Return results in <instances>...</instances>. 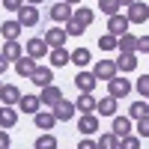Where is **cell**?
<instances>
[{"instance_id":"1","label":"cell","mask_w":149,"mask_h":149,"mask_svg":"<svg viewBox=\"0 0 149 149\" xmlns=\"http://www.w3.org/2000/svg\"><path fill=\"white\" fill-rule=\"evenodd\" d=\"M128 93H131V81H128V78H122V74H113V78L107 81V95H113L116 102H119V98H125Z\"/></svg>"},{"instance_id":"2","label":"cell","mask_w":149,"mask_h":149,"mask_svg":"<svg viewBox=\"0 0 149 149\" xmlns=\"http://www.w3.org/2000/svg\"><path fill=\"white\" fill-rule=\"evenodd\" d=\"M125 18H128L131 24H143V21L149 18V3H143V0H134V3L128 6V12H125Z\"/></svg>"},{"instance_id":"3","label":"cell","mask_w":149,"mask_h":149,"mask_svg":"<svg viewBox=\"0 0 149 149\" xmlns=\"http://www.w3.org/2000/svg\"><path fill=\"white\" fill-rule=\"evenodd\" d=\"M48 63H51V69H63L72 63V51L69 48H51L48 51Z\"/></svg>"},{"instance_id":"4","label":"cell","mask_w":149,"mask_h":149,"mask_svg":"<svg viewBox=\"0 0 149 149\" xmlns=\"http://www.w3.org/2000/svg\"><path fill=\"white\" fill-rule=\"evenodd\" d=\"M48 51H51V48H48V42H45V39H30L27 45H24V54L33 57L36 63H39L42 57H48Z\"/></svg>"},{"instance_id":"5","label":"cell","mask_w":149,"mask_h":149,"mask_svg":"<svg viewBox=\"0 0 149 149\" xmlns=\"http://www.w3.org/2000/svg\"><path fill=\"white\" fill-rule=\"evenodd\" d=\"M128 27H131V21L125 18V15H107V33L110 36H122V33H128Z\"/></svg>"},{"instance_id":"6","label":"cell","mask_w":149,"mask_h":149,"mask_svg":"<svg viewBox=\"0 0 149 149\" xmlns=\"http://www.w3.org/2000/svg\"><path fill=\"white\" fill-rule=\"evenodd\" d=\"M54 110V116H57V122H69L72 116H74V102H69V98L63 95V98H60V102L51 107Z\"/></svg>"},{"instance_id":"7","label":"cell","mask_w":149,"mask_h":149,"mask_svg":"<svg viewBox=\"0 0 149 149\" xmlns=\"http://www.w3.org/2000/svg\"><path fill=\"white\" fill-rule=\"evenodd\" d=\"M18 98H21V90L15 84H3V86H0V104H3V107H15Z\"/></svg>"},{"instance_id":"8","label":"cell","mask_w":149,"mask_h":149,"mask_svg":"<svg viewBox=\"0 0 149 149\" xmlns=\"http://www.w3.org/2000/svg\"><path fill=\"white\" fill-rule=\"evenodd\" d=\"M18 24L21 27H36V24H39V9L30 6V3H24L18 9Z\"/></svg>"},{"instance_id":"9","label":"cell","mask_w":149,"mask_h":149,"mask_svg":"<svg viewBox=\"0 0 149 149\" xmlns=\"http://www.w3.org/2000/svg\"><path fill=\"white\" fill-rule=\"evenodd\" d=\"M36 66H39V63H36L33 57H27V54H21V57L15 60V63H12V69H15V74H21V78H30V74L36 72Z\"/></svg>"},{"instance_id":"10","label":"cell","mask_w":149,"mask_h":149,"mask_svg":"<svg viewBox=\"0 0 149 149\" xmlns=\"http://www.w3.org/2000/svg\"><path fill=\"white\" fill-rule=\"evenodd\" d=\"M95 116H116V98L113 95L95 98Z\"/></svg>"},{"instance_id":"11","label":"cell","mask_w":149,"mask_h":149,"mask_svg":"<svg viewBox=\"0 0 149 149\" xmlns=\"http://www.w3.org/2000/svg\"><path fill=\"white\" fill-rule=\"evenodd\" d=\"M93 74H95L98 81H110V78L119 74V72H116V63H113V60H98L95 69H93Z\"/></svg>"},{"instance_id":"12","label":"cell","mask_w":149,"mask_h":149,"mask_svg":"<svg viewBox=\"0 0 149 149\" xmlns=\"http://www.w3.org/2000/svg\"><path fill=\"white\" fill-rule=\"evenodd\" d=\"M95 84H98V78L93 72H78L74 74V86H78L81 93H95Z\"/></svg>"},{"instance_id":"13","label":"cell","mask_w":149,"mask_h":149,"mask_svg":"<svg viewBox=\"0 0 149 149\" xmlns=\"http://www.w3.org/2000/svg\"><path fill=\"white\" fill-rule=\"evenodd\" d=\"M42 39L48 42V48H66V39H69V36H66L63 27H48V33L42 36Z\"/></svg>"},{"instance_id":"14","label":"cell","mask_w":149,"mask_h":149,"mask_svg":"<svg viewBox=\"0 0 149 149\" xmlns=\"http://www.w3.org/2000/svg\"><path fill=\"white\" fill-rule=\"evenodd\" d=\"M48 15H51V21H57V24H66L72 18V6L66 3V0H60V3H54L51 9H48Z\"/></svg>"},{"instance_id":"15","label":"cell","mask_w":149,"mask_h":149,"mask_svg":"<svg viewBox=\"0 0 149 149\" xmlns=\"http://www.w3.org/2000/svg\"><path fill=\"white\" fill-rule=\"evenodd\" d=\"M33 116H36L33 122H36V125H39L42 131H51V128L57 125V116H54V110H51V107H48V110H42V107H39Z\"/></svg>"},{"instance_id":"16","label":"cell","mask_w":149,"mask_h":149,"mask_svg":"<svg viewBox=\"0 0 149 149\" xmlns=\"http://www.w3.org/2000/svg\"><path fill=\"white\" fill-rule=\"evenodd\" d=\"M60 98H63V90H60V86H54V84L42 86V93H39V102H42V104H48V107H54Z\"/></svg>"},{"instance_id":"17","label":"cell","mask_w":149,"mask_h":149,"mask_svg":"<svg viewBox=\"0 0 149 149\" xmlns=\"http://www.w3.org/2000/svg\"><path fill=\"white\" fill-rule=\"evenodd\" d=\"M15 107H18V113H36V110L42 107V102H39V95H27V93H24Z\"/></svg>"},{"instance_id":"18","label":"cell","mask_w":149,"mask_h":149,"mask_svg":"<svg viewBox=\"0 0 149 149\" xmlns=\"http://www.w3.org/2000/svg\"><path fill=\"white\" fill-rule=\"evenodd\" d=\"M74 110H81V113H95V93H81L74 98Z\"/></svg>"},{"instance_id":"19","label":"cell","mask_w":149,"mask_h":149,"mask_svg":"<svg viewBox=\"0 0 149 149\" xmlns=\"http://www.w3.org/2000/svg\"><path fill=\"white\" fill-rule=\"evenodd\" d=\"M30 81H33V84H36V86H39V90H42V86L54 84V72L48 69V66H36V72L30 74Z\"/></svg>"},{"instance_id":"20","label":"cell","mask_w":149,"mask_h":149,"mask_svg":"<svg viewBox=\"0 0 149 149\" xmlns=\"http://www.w3.org/2000/svg\"><path fill=\"white\" fill-rule=\"evenodd\" d=\"M0 54H3L9 63H15V60L24 54V45H18V39H6V42H3V48H0Z\"/></svg>"},{"instance_id":"21","label":"cell","mask_w":149,"mask_h":149,"mask_svg":"<svg viewBox=\"0 0 149 149\" xmlns=\"http://www.w3.org/2000/svg\"><path fill=\"white\" fill-rule=\"evenodd\" d=\"M78 131L86 134V137H90V134H95V131H98V119H95V113H84V116L78 119Z\"/></svg>"},{"instance_id":"22","label":"cell","mask_w":149,"mask_h":149,"mask_svg":"<svg viewBox=\"0 0 149 149\" xmlns=\"http://www.w3.org/2000/svg\"><path fill=\"white\" fill-rule=\"evenodd\" d=\"M116 48H119V54H134L137 51V36H131V33L116 36Z\"/></svg>"},{"instance_id":"23","label":"cell","mask_w":149,"mask_h":149,"mask_svg":"<svg viewBox=\"0 0 149 149\" xmlns=\"http://www.w3.org/2000/svg\"><path fill=\"white\" fill-rule=\"evenodd\" d=\"M21 24H18V18L15 21H3V24H0V36H3V42L6 39H18V36H21Z\"/></svg>"},{"instance_id":"24","label":"cell","mask_w":149,"mask_h":149,"mask_svg":"<svg viewBox=\"0 0 149 149\" xmlns=\"http://www.w3.org/2000/svg\"><path fill=\"white\" fill-rule=\"evenodd\" d=\"M134 125H131V116H113V134L116 137H125V134H131Z\"/></svg>"},{"instance_id":"25","label":"cell","mask_w":149,"mask_h":149,"mask_svg":"<svg viewBox=\"0 0 149 149\" xmlns=\"http://www.w3.org/2000/svg\"><path fill=\"white\" fill-rule=\"evenodd\" d=\"M90 60H93L90 48H74V51H72V63L78 66V69H86V66H90Z\"/></svg>"},{"instance_id":"26","label":"cell","mask_w":149,"mask_h":149,"mask_svg":"<svg viewBox=\"0 0 149 149\" xmlns=\"http://www.w3.org/2000/svg\"><path fill=\"white\" fill-rule=\"evenodd\" d=\"M116 63V72H134L137 69V57L134 54H119V60H113Z\"/></svg>"},{"instance_id":"27","label":"cell","mask_w":149,"mask_h":149,"mask_svg":"<svg viewBox=\"0 0 149 149\" xmlns=\"http://www.w3.org/2000/svg\"><path fill=\"white\" fill-rule=\"evenodd\" d=\"M95 146H98V149H119V137H116L113 131H110V134H98Z\"/></svg>"},{"instance_id":"28","label":"cell","mask_w":149,"mask_h":149,"mask_svg":"<svg viewBox=\"0 0 149 149\" xmlns=\"http://www.w3.org/2000/svg\"><path fill=\"white\" fill-rule=\"evenodd\" d=\"M149 113V102H131V107H128V116L137 122V119H143Z\"/></svg>"},{"instance_id":"29","label":"cell","mask_w":149,"mask_h":149,"mask_svg":"<svg viewBox=\"0 0 149 149\" xmlns=\"http://www.w3.org/2000/svg\"><path fill=\"white\" fill-rule=\"evenodd\" d=\"M15 122H18V110L15 107H3V116H0V128H12V125H15Z\"/></svg>"},{"instance_id":"30","label":"cell","mask_w":149,"mask_h":149,"mask_svg":"<svg viewBox=\"0 0 149 149\" xmlns=\"http://www.w3.org/2000/svg\"><path fill=\"white\" fill-rule=\"evenodd\" d=\"M72 18L78 21V24H84V27H86V24L95 18V12H93L90 6H81V9H74V12H72Z\"/></svg>"},{"instance_id":"31","label":"cell","mask_w":149,"mask_h":149,"mask_svg":"<svg viewBox=\"0 0 149 149\" xmlns=\"http://www.w3.org/2000/svg\"><path fill=\"white\" fill-rule=\"evenodd\" d=\"M33 149H57V137L51 131H42V137L33 143Z\"/></svg>"},{"instance_id":"32","label":"cell","mask_w":149,"mask_h":149,"mask_svg":"<svg viewBox=\"0 0 149 149\" xmlns=\"http://www.w3.org/2000/svg\"><path fill=\"white\" fill-rule=\"evenodd\" d=\"M119 149H140V137L137 134H125V137H119Z\"/></svg>"},{"instance_id":"33","label":"cell","mask_w":149,"mask_h":149,"mask_svg":"<svg viewBox=\"0 0 149 149\" xmlns=\"http://www.w3.org/2000/svg\"><path fill=\"white\" fill-rule=\"evenodd\" d=\"M63 30H66V36H84V33H86V27H84V24H78L74 18L66 21V27H63Z\"/></svg>"},{"instance_id":"34","label":"cell","mask_w":149,"mask_h":149,"mask_svg":"<svg viewBox=\"0 0 149 149\" xmlns=\"http://www.w3.org/2000/svg\"><path fill=\"white\" fill-rule=\"evenodd\" d=\"M98 9H102L104 15H116L119 12V0H98Z\"/></svg>"},{"instance_id":"35","label":"cell","mask_w":149,"mask_h":149,"mask_svg":"<svg viewBox=\"0 0 149 149\" xmlns=\"http://www.w3.org/2000/svg\"><path fill=\"white\" fill-rule=\"evenodd\" d=\"M98 48H102V51H116V36L104 33L102 39H98Z\"/></svg>"},{"instance_id":"36","label":"cell","mask_w":149,"mask_h":149,"mask_svg":"<svg viewBox=\"0 0 149 149\" xmlns=\"http://www.w3.org/2000/svg\"><path fill=\"white\" fill-rule=\"evenodd\" d=\"M134 90H137L143 98H149V74H140V78H137V84H134Z\"/></svg>"},{"instance_id":"37","label":"cell","mask_w":149,"mask_h":149,"mask_svg":"<svg viewBox=\"0 0 149 149\" xmlns=\"http://www.w3.org/2000/svg\"><path fill=\"white\" fill-rule=\"evenodd\" d=\"M134 131H137V137L143 140V137H149V113L143 116V119H137V125H134Z\"/></svg>"},{"instance_id":"38","label":"cell","mask_w":149,"mask_h":149,"mask_svg":"<svg viewBox=\"0 0 149 149\" xmlns=\"http://www.w3.org/2000/svg\"><path fill=\"white\" fill-rule=\"evenodd\" d=\"M24 6V0H3V9H9V12H18Z\"/></svg>"},{"instance_id":"39","label":"cell","mask_w":149,"mask_h":149,"mask_svg":"<svg viewBox=\"0 0 149 149\" xmlns=\"http://www.w3.org/2000/svg\"><path fill=\"white\" fill-rule=\"evenodd\" d=\"M137 51L149 54V36H137Z\"/></svg>"},{"instance_id":"40","label":"cell","mask_w":149,"mask_h":149,"mask_svg":"<svg viewBox=\"0 0 149 149\" xmlns=\"http://www.w3.org/2000/svg\"><path fill=\"white\" fill-rule=\"evenodd\" d=\"M9 143H12V140H9V131L0 128V149H9Z\"/></svg>"},{"instance_id":"41","label":"cell","mask_w":149,"mask_h":149,"mask_svg":"<svg viewBox=\"0 0 149 149\" xmlns=\"http://www.w3.org/2000/svg\"><path fill=\"white\" fill-rule=\"evenodd\" d=\"M78 149H98V146H95V140H90V137H84V140L78 143Z\"/></svg>"},{"instance_id":"42","label":"cell","mask_w":149,"mask_h":149,"mask_svg":"<svg viewBox=\"0 0 149 149\" xmlns=\"http://www.w3.org/2000/svg\"><path fill=\"white\" fill-rule=\"evenodd\" d=\"M9 66H12V63H9V60H6V57H3V54H0V74H3V72H6V69H9Z\"/></svg>"},{"instance_id":"43","label":"cell","mask_w":149,"mask_h":149,"mask_svg":"<svg viewBox=\"0 0 149 149\" xmlns=\"http://www.w3.org/2000/svg\"><path fill=\"white\" fill-rule=\"evenodd\" d=\"M24 3H30V6H39V3H42V0H24Z\"/></svg>"},{"instance_id":"44","label":"cell","mask_w":149,"mask_h":149,"mask_svg":"<svg viewBox=\"0 0 149 149\" xmlns=\"http://www.w3.org/2000/svg\"><path fill=\"white\" fill-rule=\"evenodd\" d=\"M134 3V0H119V6H131Z\"/></svg>"},{"instance_id":"45","label":"cell","mask_w":149,"mask_h":149,"mask_svg":"<svg viewBox=\"0 0 149 149\" xmlns=\"http://www.w3.org/2000/svg\"><path fill=\"white\" fill-rule=\"evenodd\" d=\"M66 3H69V6H72V3H81V0H66Z\"/></svg>"},{"instance_id":"46","label":"cell","mask_w":149,"mask_h":149,"mask_svg":"<svg viewBox=\"0 0 149 149\" xmlns=\"http://www.w3.org/2000/svg\"><path fill=\"white\" fill-rule=\"evenodd\" d=\"M0 116H3V104H0Z\"/></svg>"},{"instance_id":"47","label":"cell","mask_w":149,"mask_h":149,"mask_svg":"<svg viewBox=\"0 0 149 149\" xmlns=\"http://www.w3.org/2000/svg\"><path fill=\"white\" fill-rule=\"evenodd\" d=\"M0 86H3V84H0Z\"/></svg>"}]
</instances>
